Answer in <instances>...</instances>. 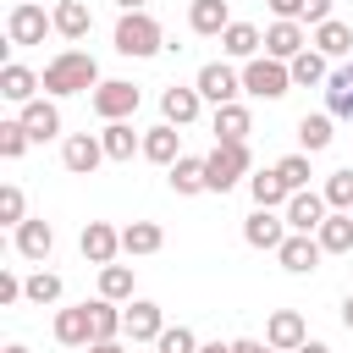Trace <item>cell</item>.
I'll return each mask as SVG.
<instances>
[{"instance_id":"cell-1","label":"cell","mask_w":353,"mask_h":353,"mask_svg":"<svg viewBox=\"0 0 353 353\" xmlns=\"http://www.w3.org/2000/svg\"><path fill=\"white\" fill-rule=\"evenodd\" d=\"M44 94L50 99H66V94H94L105 77H99V61L88 50H61L55 61H44Z\"/></svg>"},{"instance_id":"cell-2","label":"cell","mask_w":353,"mask_h":353,"mask_svg":"<svg viewBox=\"0 0 353 353\" xmlns=\"http://www.w3.org/2000/svg\"><path fill=\"white\" fill-rule=\"evenodd\" d=\"M160 50H165L160 22H154L149 11H121V22H116V55L149 61V55H160Z\"/></svg>"},{"instance_id":"cell-3","label":"cell","mask_w":353,"mask_h":353,"mask_svg":"<svg viewBox=\"0 0 353 353\" xmlns=\"http://www.w3.org/2000/svg\"><path fill=\"white\" fill-rule=\"evenodd\" d=\"M204 176H210V193H232L243 176H254L248 143H215V149L204 154Z\"/></svg>"},{"instance_id":"cell-4","label":"cell","mask_w":353,"mask_h":353,"mask_svg":"<svg viewBox=\"0 0 353 353\" xmlns=\"http://www.w3.org/2000/svg\"><path fill=\"white\" fill-rule=\"evenodd\" d=\"M287 88H292V66H287V61H270V55L243 61V94H254V99H281Z\"/></svg>"},{"instance_id":"cell-5","label":"cell","mask_w":353,"mask_h":353,"mask_svg":"<svg viewBox=\"0 0 353 353\" xmlns=\"http://www.w3.org/2000/svg\"><path fill=\"white\" fill-rule=\"evenodd\" d=\"M138 99H143V94H138L127 77H105V83L88 94V105H94L99 121H132V116H138Z\"/></svg>"},{"instance_id":"cell-6","label":"cell","mask_w":353,"mask_h":353,"mask_svg":"<svg viewBox=\"0 0 353 353\" xmlns=\"http://www.w3.org/2000/svg\"><path fill=\"white\" fill-rule=\"evenodd\" d=\"M44 33H55V17L39 0H17L11 17H6V39L22 50V44H44Z\"/></svg>"},{"instance_id":"cell-7","label":"cell","mask_w":353,"mask_h":353,"mask_svg":"<svg viewBox=\"0 0 353 353\" xmlns=\"http://www.w3.org/2000/svg\"><path fill=\"white\" fill-rule=\"evenodd\" d=\"M193 88H199V94L221 110V105H237V94H243V72H232L226 61H210V66H199Z\"/></svg>"},{"instance_id":"cell-8","label":"cell","mask_w":353,"mask_h":353,"mask_svg":"<svg viewBox=\"0 0 353 353\" xmlns=\"http://www.w3.org/2000/svg\"><path fill=\"white\" fill-rule=\"evenodd\" d=\"M61 165H66L72 176H94V171L105 165V143H99V132H72V138L61 143Z\"/></svg>"},{"instance_id":"cell-9","label":"cell","mask_w":353,"mask_h":353,"mask_svg":"<svg viewBox=\"0 0 353 353\" xmlns=\"http://www.w3.org/2000/svg\"><path fill=\"white\" fill-rule=\"evenodd\" d=\"M281 215H287V232H309V237H314V232H320V221L331 215V204H325V193L303 188V193H292V199H287V210H281Z\"/></svg>"},{"instance_id":"cell-10","label":"cell","mask_w":353,"mask_h":353,"mask_svg":"<svg viewBox=\"0 0 353 353\" xmlns=\"http://www.w3.org/2000/svg\"><path fill=\"white\" fill-rule=\"evenodd\" d=\"M287 237H292V232H287V215H276V210H254V215L243 221V243H248V248L276 254Z\"/></svg>"},{"instance_id":"cell-11","label":"cell","mask_w":353,"mask_h":353,"mask_svg":"<svg viewBox=\"0 0 353 353\" xmlns=\"http://www.w3.org/2000/svg\"><path fill=\"white\" fill-rule=\"evenodd\" d=\"M77 248H83V259L88 265H116V254H121V232L110 226V221H88L83 226V237H77Z\"/></svg>"},{"instance_id":"cell-12","label":"cell","mask_w":353,"mask_h":353,"mask_svg":"<svg viewBox=\"0 0 353 353\" xmlns=\"http://www.w3.org/2000/svg\"><path fill=\"white\" fill-rule=\"evenodd\" d=\"M11 243H17V254H22V259L44 265V259H50V248H55V226H50L44 215H28V221L11 232Z\"/></svg>"},{"instance_id":"cell-13","label":"cell","mask_w":353,"mask_h":353,"mask_svg":"<svg viewBox=\"0 0 353 353\" xmlns=\"http://www.w3.org/2000/svg\"><path fill=\"white\" fill-rule=\"evenodd\" d=\"M55 342L61 347H94V309L88 303L55 309Z\"/></svg>"},{"instance_id":"cell-14","label":"cell","mask_w":353,"mask_h":353,"mask_svg":"<svg viewBox=\"0 0 353 353\" xmlns=\"http://www.w3.org/2000/svg\"><path fill=\"white\" fill-rule=\"evenodd\" d=\"M265 342H270L276 353H298V347L309 342V325H303V314H298V309H276V314L265 320Z\"/></svg>"},{"instance_id":"cell-15","label":"cell","mask_w":353,"mask_h":353,"mask_svg":"<svg viewBox=\"0 0 353 353\" xmlns=\"http://www.w3.org/2000/svg\"><path fill=\"white\" fill-rule=\"evenodd\" d=\"M303 50H309L303 22H270V28H265V55H270V61H287V66H292Z\"/></svg>"},{"instance_id":"cell-16","label":"cell","mask_w":353,"mask_h":353,"mask_svg":"<svg viewBox=\"0 0 353 353\" xmlns=\"http://www.w3.org/2000/svg\"><path fill=\"white\" fill-rule=\"evenodd\" d=\"M39 88H44V77H39V72H28L22 61H6V66H0V99H11L17 110H22V105H33V99H39Z\"/></svg>"},{"instance_id":"cell-17","label":"cell","mask_w":353,"mask_h":353,"mask_svg":"<svg viewBox=\"0 0 353 353\" xmlns=\"http://www.w3.org/2000/svg\"><path fill=\"white\" fill-rule=\"evenodd\" d=\"M160 331H165V309L149 303V298H132V303H127V336H132V347H138V342L154 347Z\"/></svg>"},{"instance_id":"cell-18","label":"cell","mask_w":353,"mask_h":353,"mask_svg":"<svg viewBox=\"0 0 353 353\" xmlns=\"http://www.w3.org/2000/svg\"><path fill=\"white\" fill-rule=\"evenodd\" d=\"M320 237H309V232H292L281 248H276V259H281V270H292V276H309L314 265H320Z\"/></svg>"},{"instance_id":"cell-19","label":"cell","mask_w":353,"mask_h":353,"mask_svg":"<svg viewBox=\"0 0 353 353\" xmlns=\"http://www.w3.org/2000/svg\"><path fill=\"white\" fill-rule=\"evenodd\" d=\"M188 28L199 39H221L232 28V0H193L188 6Z\"/></svg>"},{"instance_id":"cell-20","label":"cell","mask_w":353,"mask_h":353,"mask_svg":"<svg viewBox=\"0 0 353 353\" xmlns=\"http://www.w3.org/2000/svg\"><path fill=\"white\" fill-rule=\"evenodd\" d=\"M17 121L28 127V138H33V143L61 138V110H55V99H33V105H22V110H17Z\"/></svg>"},{"instance_id":"cell-21","label":"cell","mask_w":353,"mask_h":353,"mask_svg":"<svg viewBox=\"0 0 353 353\" xmlns=\"http://www.w3.org/2000/svg\"><path fill=\"white\" fill-rule=\"evenodd\" d=\"M199 110H204V94H199V88H176V83H171V88L160 94V116H165L171 127L199 121Z\"/></svg>"},{"instance_id":"cell-22","label":"cell","mask_w":353,"mask_h":353,"mask_svg":"<svg viewBox=\"0 0 353 353\" xmlns=\"http://www.w3.org/2000/svg\"><path fill=\"white\" fill-rule=\"evenodd\" d=\"M143 160H154V165H165V171H171V165L182 160V132H176L171 121L149 127V132H143Z\"/></svg>"},{"instance_id":"cell-23","label":"cell","mask_w":353,"mask_h":353,"mask_svg":"<svg viewBox=\"0 0 353 353\" xmlns=\"http://www.w3.org/2000/svg\"><path fill=\"white\" fill-rule=\"evenodd\" d=\"M50 17H55V33H61V39H72V44H77V39H88V28H94L88 0H55V11H50Z\"/></svg>"},{"instance_id":"cell-24","label":"cell","mask_w":353,"mask_h":353,"mask_svg":"<svg viewBox=\"0 0 353 353\" xmlns=\"http://www.w3.org/2000/svg\"><path fill=\"white\" fill-rule=\"evenodd\" d=\"M165 182H171V193H182V199H193V193H210V176H204V154H182V160L165 171Z\"/></svg>"},{"instance_id":"cell-25","label":"cell","mask_w":353,"mask_h":353,"mask_svg":"<svg viewBox=\"0 0 353 353\" xmlns=\"http://www.w3.org/2000/svg\"><path fill=\"white\" fill-rule=\"evenodd\" d=\"M309 44H314L325 61H347V55H353V28L331 17V22H320V28H314V39H309Z\"/></svg>"},{"instance_id":"cell-26","label":"cell","mask_w":353,"mask_h":353,"mask_svg":"<svg viewBox=\"0 0 353 353\" xmlns=\"http://www.w3.org/2000/svg\"><path fill=\"white\" fill-rule=\"evenodd\" d=\"M210 127H215V143H248V132H254V116H248V105H221Z\"/></svg>"},{"instance_id":"cell-27","label":"cell","mask_w":353,"mask_h":353,"mask_svg":"<svg viewBox=\"0 0 353 353\" xmlns=\"http://www.w3.org/2000/svg\"><path fill=\"white\" fill-rule=\"evenodd\" d=\"M99 143H105V160H132V154H143V132H132V121H105Z\"/></svg>"},{"instance_id":"cell-28","label":"cell","mask_w":353,"mask_h":353,"mask_svg":"<svg viewBox=\"0 0 353 353\" xmlns=\"http://www.w3.org/2000/svg\"><path fill=\"white\" fill-rule=\"evenodd\" d=\"M160 248H165V232H160L154 221H127V226H121V254L143 259V254H160Z\"/></svg>"},{"instance_id":"cell-29","label":"cell","mask_w":353,"mask_h":353,"mask_svg":"<svg viewBox=\"0 0 353 353\" xmlns=\"http://www.w3.org/2000/svg\"><path fill=\"white\" fill-rule=\"evenodd\" d=\"M248 193H254V210H287V199H292L287 182L276 176V165H270V171H254V176H248Z\"/></svg>"},{"instance_id":"cell-30","label":"cell","mask_w":353,"mask_h":353,"mask_svg":"<svg viewBox=\"0 0 353 353\" xmlns=\"http://www.w3.org/2000/svg\"><path fill=\"white\" fill-rule=\"evenodd\" d=\"M259 44H265V33H259L254 22H232V28L221 33V50H226L232 61H254V55H259Z\"/></svg>"},{"instance_id":"cell-31","label":"cell","mask_w":353,"mask_h":353,"mask_svg":"<svg viewBox=\"0 0 353 353\" xmlns=\"http://www.w3.org/2000/svg\"><path fill=\"white\" fill-rule=\"evenodd\" d=\"M314 237H320L325 254H347V248H353V215H347V210H331V215L320 221Z\"/></svg>"},{"instance_id":"cell-32","label":"cell","mask_w":353,"mask_h":353,"mask_svg":"<svg viewBox=\"0 0 353 353\" xmlns=\"http://www.w3.org/2000/svg\"><path fill=\"white\" fill-rule=\"evenodd\" d=\"M88 309H94V342H116V336H127V309H116L110 298H94Z\"/></svg>"},{"instance_id":"cell-33","label":"cell","mask_w":353,"mask_h":353,"mask_svg":"<svg viewBox=\"0 0 353 353\" xmlns=\"http://www.w3.org/2000/svg\"><path fill=\"white\" fill-rule=\"evenodd\" d=\"M325 110L331 116H353V61H342L325 83Z\"/></svg>"},{"instance_id":"cell-34","label":"cell","mask_w":353,"mask_h":353,"mask_svg":"<svg viewBox=\"0 0 353 353\" xmlns=\"http://www.w3.org/2000/svg\"><path fill=\"white\" fill-rule=\"evenodd\" d=\"M292 83H298V88H325V83H331L325 55H320V50H303V55L292 61Z\"/></svg>"},{"instance_id":"cell-35","label":"cell","mask_w":353,"mask_h":353,"mask_svg":"<svg viewBox=\"0 0 353 353\" xmlns=\"http://www.w3.org/2000/svg\"><path fill=\"white\" fill-rule=\"evenodd\" d=\"M331 121H336L331 110H320V116H303V121H298V143H303V154H320V149L336 138V132H331Z\"/></svg>"},{"instance_id":"cell-36","label":"cell","mask_w":353,"mask_h":353,"mask_svg":"<svg viewBox=\"0 0 353 353\" xmlns=\"http://www.w3.org/2000/svg\"><path fill=\"white\" fill-rule=\"evenodd\" d=\"M99 298H110V303H132V265H105L99 270Z\"/></svg>"},{"instance_id":"cell-37","label":"cell","mask_w":353,"mask_h":353,"mask_svg":"<svg viewBox=\"0 0 353 353\" xmlns=\"http://www.w3.org/2000/svg\"><path fill=\"white\" fill-rule=\"evenodd\" d=\"M276 176L287 182V193H303L309 176H314V171H309V154H303V149H298V154H281V160H276Z\"/></svg>"},{"instance_id":"cell-38","label":"cell","mask_w":353,"mask_h":353,"mask_svg":"<svg viewBox=\"0 0 353 353\" xmlns=\"http://www.w3.org/2000/svg\"><path fill=\"white\" fill-rule=\"evenodd\" d=\"M320 193H325V204H331V210H347V215H353V165H342V171H331Z\"/></svg>"},{"instance_id":"cell-39","label":"cell","mask_w":353,"mask_h":353,"mask_svg":"<svg viewBox=\"0 0 353 353\" xmlns=\"http://www.w3.org/2000/svg\"><path fill=\"white\" fill-rule=\"evenodd\" d=\"M22 292H28V303H61V276L55 270H33L22 281Z\"/></svg>"},{"instance_id":"cell-40","label":"cell","mask_w":353,"mask_h":353,"mask_svg":"<svg viewBox=\"0 0 353 353\" xmlns=\"http://www.w3.org/2000/svg\"><path fill=\"white\" fill-rule=\"evenodd\" d=\"M22 221H28V199H22V188H17V182H6V188H0V226H11V232H17Z\"/></svg>"},{"instance_id":"cell-41","label":"cell","mask_w":353,"mask_h":353,"mask_svg":"<svg viewBox=\"0 0 353 353\" xmlns=\"http://www.w3.org/2000/svg\"><path fill=\"white\" fill-rule=\"evenodd\" d=\"M33 138H28V127L11 116V121H0V160H22V149H28Z\"/></svg>"},{"instance_id":"cell-42","label":"cell","mask_w":353,"mask_h":353,"mask_svg":"<svg viewBox=\"0 0 353 353\" xmlns=\"http://www.w3.org/2000/svg\"><path fill=\"white\" fill-rule=\"evenodd\" d=\"M154 353H199V336L188 325H165L160 342H154Z\"/></svg>"},{"instance_id":"cell-43","label":"cell","mask_w":353,"mask_h":353,"mask_svg":"<svg viewBox=\"0 0 353 353\" xmlns=\"http://www.w3.org/2000/svg\"><path fill=\"white\" fill-rule=\"evenodd\" d=\"M17 298H28V292H22V276H17V270H0V309H11Z\"/></svg>"},{"instance_id":"cell-44","label":"cell","mask_w":353,"mask_h":353,"mask_svg":"<svg viewBox=\"0 0 353 353\" xmlns=\"http://www.w3.org/2000/svg\"><path fill=\"white\" fill-rule=\"evenodd\" d=\"M276 11V22H303V0H265Z\"/></svg>"},{"instance_id":"cell-45","label":"cell","mask_w":353,"mask_h":353,"mask_svg":"<svg viewBox=\"0 0 353 353\" xmlns=\"http://www.w3.org/2000/svg\"><path fill=\"white\" fill-rule=\"evenodd\" d=\"M303 22H309V28L331 22V0H303Z\"/></svg>"},{"instance_id":"cell-46","label":"cell","mask_w":353,"mask_h":353,"mask_svg":"<svg viewBox=\"0 0 353 353\" xmlns=\"http://www.w3.org/2000/svg\"><path fill=\"white\" fill-rule=\"evenodd\" d=\"M232 353H276V347H270V342H259V336H237V342H232Z\"/></svg>"},{"instance_id":"cell-47","label":"cell","mask_w":353,"mask_h":353,"mask_svg":"<svg viewBox=\"0 0 353 353\" xmlns=\"http://www.w3.org/2000/svg\"><path fill=\"white\" fill-rule=\"evenodd\" d=\"M83 353H127L121 342H94V347H83Z\"/></svg>"},{"instance_id":"cell-48","label":"cell","mask_w":353,"mask_h":353,"mask_svg":"<svg viewBox=\"0 0 353 353\" xmlns=\"http://www.w3.org/2000/svg\"><path fill=\"white\" fill-rule=\"evenodd\" d=\"M199 353H232V342H199Z\"/></svg>"},{"instance_id":"cell-49","label":"cell","mask_w":353,"mask_h":353,"mask_svg":"<svg viewBox=\"0 0 353 353\" xmlns=\"http://www.w3.org/2000/svg\"><path fill=\"white\" fill-rule=\"evenodd\" d=\"M342 325H347V331H353V292H347V298H342Z\"/></svg>"},{"instance_id":"cell-50","label":"cell","mask_w":353,"mask_h":353,"mask_svg":"<svg viewBox=\"0 0 353 353\" xmlns=\"http://www.w3.org/2000/svg\"><path fill=\"white\" fill-rule=\"evenodd\" d=\"M116 6H121V11H143L149 0H116Z\"/></svg>"},{"instance_id":"cell-51","label":"cell","mask_w":353,"mask_h":353,"mask_svg":"<svg viewBox=\"0 0 353 353\" xmlns=\"http://www.w3.org/2000/svg\"><path fill=\"white\" fill-rule=\"evenodd\" d=\"M298 353H331V347H325V342H303Z\"/></svg>"},{"instance_id":"cell-52","label":"cell","mask_w":353,"mask_h":353,"mask_svg":"<svg viewBox=\"0 0 353 353\" xmlns=\"http://www.w3.org/2000/svg\"><path fill=\"white\" fill-rule=\"evenodd\" d=\"M6 353H33V347H22V342H11V347H6Z\"/></svg>"}]
</instances>
